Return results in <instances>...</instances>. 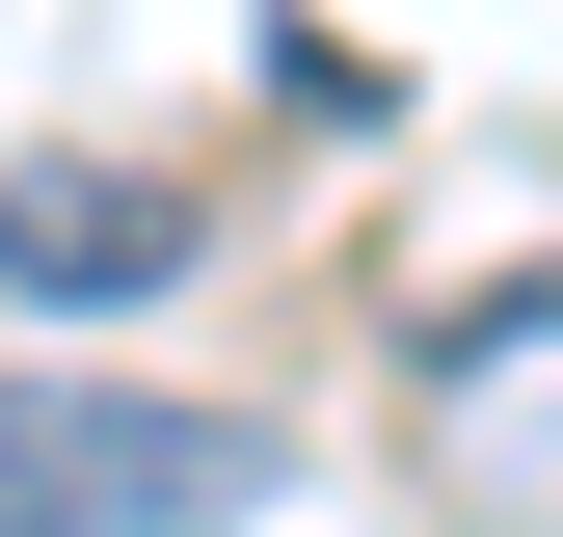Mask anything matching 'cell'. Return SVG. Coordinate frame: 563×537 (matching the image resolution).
<instances>
[{"instance_id": "obj_1", "label": "cell", "mask_w": 563, "mask_h": 537, "mask_svg": "<svg viewBox=\"0 0 563 537\" xmlns=\"http://www.w3.org/2000/svg\"><path fill=\"white\" fill-rule=\"evenodd\" d=\"M296 457L242 403H108V376H0V511L27 537H242Z\"/></svg>"}, {"instance_id": "obj_2", "label": "cell", "mask_w": 563, "mask_h": 537, "mask_svg": "<svg viewBox=\"0 0 563 537\" xmlns=\"http://www.w3.org/2000/svg\"><path fill=\"white\" fill-rule=\"evenodd\" d=\"M188 242H216V216H188V162H0V296H27V322L162 296Z\"/></svg>"}, {"instance_id": "obj_3", "label": "cell", "mask_w": 563, "mask_h": 537, "mask_svg": "<svg viewBox=\"0 0 563 537\" xmlns=\"http://www.w3.org/2000/svg\"><path fill=\"white\" fill-rule=\"evenodd\" d=\"M537 350H563V268H510V296H456V322H430V376H537Z\"/></svg>"}, {"instance_id": "obj_4", "label": "cell", "mask_w": 563, "mask_h": 537, "mask_svg": "<svg viewBox=\"0 0 563 537\" xmlns=\"http://www.w3.org/2000/svg\"><path fill=\"white\" fill-rule=\"evenodd\" d=\"M0 537H27V511H0Z\"/></svg>"}]
</instances>
